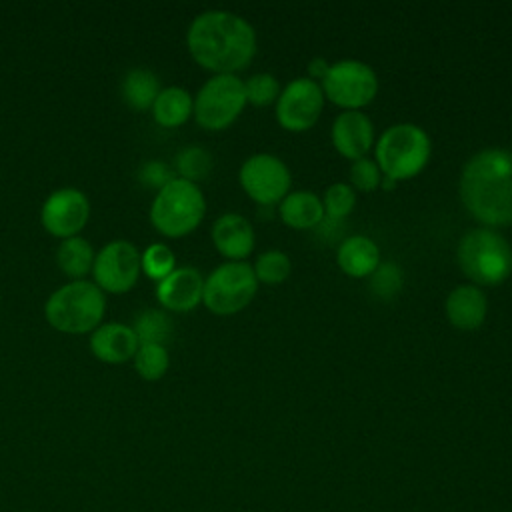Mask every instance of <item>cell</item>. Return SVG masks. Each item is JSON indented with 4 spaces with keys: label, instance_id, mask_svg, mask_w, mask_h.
<instances>
[{
    "label": "cell",
    "instance_id": "cell-11",
    "mask_svg": "<svg viewBox=\"0 0 512 512\" xmlns=\"http://www.w3.org/2000/svg\"><path fill=\"white\" fill-rule=\"evenodd\" d=\"M242 190L260 206H272L282 202L290 192V170L274 154H254L244 160L238 172Z\"/></svg>",
    "mask_w": 512,
    "mask_h": 512
},
{
    "label": "cell",
    "instance_id": "cell-14",
    "mask_svg": "<svg viewBox=\"0 0 512 512\" xmlns=\"http://www.w3.org/2000/svg\"><path fill=\"white\" fill-rule=\"evenodd\" d=\"M204 276L192 266H176L156 284V300L164 310L190 312L202 302Z\"/></svg>",
    "mask_w": 512,
    "mask_h": 512
},
{
    "label": "cell",
    "instance_id": "cell-9",
    "mask_svg": "<svg viewBox=\"0 0 512 512\" xmlns=\"http://www.w3.org/2000/svg\"><path fill=\"white\" fill-rule=\"evenodd\" d=\"M320 88L332 104L344 110H360L376 98L378 78L366 62L348 58L330 64Z\"/></svg>",
    "mask_w": 512,
    "mask_h": 512
},
{
    "label": "cell",
    "instance_id": "cell-27",
    "mask_svg": "<svg viewBox=\"0 0 512 512\" xmlns=\"http://www.w3.org/2000/svg\"><path fill=\"white\" fill-rule=\"evenodd\" d=\"M140 268L144 276L158 284L176 268V256L168 244L154 242L140 252Z\"/></svg>",
    "mask_w": 512,
    "mask_h": 512
},
{
    "label": "cell",
    "instance_id": "cell-20",
    "mask_svg": "<svg viewBox=\"0 0 512 512\" xmlns=\"http://www.w3.org/2000/svg\"><path fill=\"white\" fill-rule=\"evenodd\" d=\"M278 212H280L282 222L296 230L316 228L324 220L322 200L308 190L288 192L282 198Z\"/></svg>",
    "mask_w": 512,
    "mask_h": 512
},
{
    "label": "cell",
    "instance_id": "cell-4",
    "mask_svg": "<svg viewBox=\"0 0 512 512\" xmlns=\"http://www.w3.org/2000/svg\"><path fill=\"white\" fill-rule=\"evenodd\" d=\"M456 260L472 284L494 286L512 272V246L494 228H472L460 238Z\"/></svg>",
    "mask_w": 512,
    "mask_h": 512
},
{
    "label": "cell",
    "instance_id": "cell-21",
    "mask_svg": "<svg viewBox=\"0 0 512 512\" xmlns=\"http://www.w3.org/2000/svg\"><path fill=\"white\" fill-rule=\"evenodd\" d=\"M152 118L162 128H178L182 126L194 112V98L182 86L162 88L156 96L152 108Z\"/></svg>",
    "mask_w": 512,
    "mask_h": 512
},
{
    "label": "cell",
    "instance_id": "cell-32",
    "mask_svg": "<svg viewBox=\"0 0 512 512\" xmlns=\"http://www.w3.org/2000/svg\"><path fill=\"white\" fill-rule=\"evenodd\" d=\"M350 182H352V188L354 190H360V192H372L380 186L382 182V172L378 168V164L370 158H360V160H354L352 166H350Z\"/></svg>",
    "mask_w": 512,
    "mask_h": 512
},
{
    "label": "cell",
    "instance_id": "cell-26",
    "mask_svg": "<svg viewBox=\"0 0 512 512\" xmlns=\"http://www.w3.org/2000/svg\"><path fill=\"white\" fill-rule=\"evenodd\" d=\"M176 174L178 178H184L188 182L204 180L212 170V156L208 150L200 146H186L182 148L174 158Z\"/></svg>",
    "mask_w": 512,
    "mask_h": 512
},
{
    "label": "cell",
    "instance_id": "cell-6",
    "mask_svg": "<svg viewBox=\"0 0 512 512\" xmlns=\"http://www.w3.org/2000/svg\"><path fill=\"white\" fill-rule=\"evenodd\" d=\"M206 214V200L198 184L184 178L170 180L154 194L150 224L166 238H182L194 232Z\"/></svg>",
    "mask_w": 512,
    "mask_h": 512
},
{
    "label": "cell",
    "instance_id": "cell-17",
    "mask_svg": "<svg viewBox=\"0 0 512 512\" xmlns=\"http://www.w3.org/2000/svg\"><path fill=\"white\" fill-rule=\"evenodd\" d=\"M214 248L228 260L240 262L254 250V228L252 224L234 212L222 214L212 224Z\"/></svg>",
    "mask_w": 512,
    "mask_h": 512
},
{
    "label": "cell",
    "instance_id": "cell-13",
    "mask_svg": "<svg viewBox=\"0 0 512 512\" xmlns=\"http://www.w3.org/2000/svg\"><path fill=\"white\" fill-rule=\"evenodd\" d=\"M90 218L88 196L74 186L54 190L40 208L42 228L60 240L80 236Z\"/></svg>",
    "mask_w": 512,
    "mask_h": 512
},
{
    "label": "cell",
    "instance_id": "cell-22",
    "mask_svg": "<svg viewBox=\"0 0 512 512\" xmlns=\"http://www.w3.org/2000/svg\"><path fill=\"white\" fill-rule=\"evenodd\" d=\"M160 78L148 70V68H132L126 72V76L122 78L120 84V96L122 102L136 110V112H144L150 110L156 96L160 94Z\"/></svg>",
    "mask_w": 512,
    "mask_h": 512
},
{
    "label": "cell",
    "instance_id": "cell-34",
    "mask_svg": "<svg viewBox=\"0 0 512 512\" xmlns=\"http://www.w3.org/2000/svg\"><path fill=\"white\" fill-rule=\"evenodd\" d=\"M328 70H330V64H328V60H324V58H312L310 62H308V78L310 80H314V82H322L324 80V76L328 74Z\"/></svg>",
    "mask_w": 512,
    "mask_h": 512
},
{
    "label": "cell",
    "instance_id": "cell-33",
    "mask_svg": "<svg viewBox=\"0 0 512 512\" xmlns=\"http://www.w3.org/2000/svg\"><path fill=\"white\" fill-rule=\"evenodd\" d=\"M176 174L160 160H148L140 166L138 170V180L146 186V188H154L156 192L160 188H164L170 180H174Z\"/></svg>",
    "mask_w": 512,
    "mask_h": 512
},
{
    "label": "cell",
    "instance_id": "cell-24",
    "mask_svg": "<svg viewBox=\"0 0 512 512\" xmlns=\"http://www.w3.org/2000/svg\"><path fill=\"white\" fill-rule=\"evenodd\" d=\"M132 330L136 332L140 344H162V346H166V342L170 340V336L174 332V324H172L170 316L164 310L148 308V310H142L134 318Z\"/></svg>",
    "mask_w": 512,
    "mask_h": 512
},
{
    "label": "cell",
    "instance_id": "cell-5",
    "mask_svg": "<svg viewBox=\"0 0 512 512\" xmlns=\"http://www.w3.org/2000/svg\"><path fill=\"white\" fill-rule=\"evenodd\" d=\"M430 152L432 144L424 128L400 122L386 128L376 140L374 162L382 176L400 182L420 174L430 160Z\"/></svg>",
    "mask_w": 512,
    "mask_h": 512
},
{
    "label": "cell",
    "instance_id": "cell-29",
    "mask_svg": "<svg viewBox=\"0 0 512 512\" xmlns=\"http://www.w3.org/2000/svg\"><path fill=\"white\" fill-rule=\"evenodd\" d=\"M322 206H324V218L342 220L356 206V190L346 182H334L324 190Z\"/></svg>",
    "mask_w": 512,
    "mask_h": 512
},
{
    "label": "cell",
    "instance_id": "cell-7",
    "mask_svg": "<svg viewBox=\"0 0 512 512\" xmlns=\"http://www.w3.org/2000/svg\"><path fill=\"white\" fill-rule=\"evenodd\" d=\"M244 80L236 74H214L194 96V120L200 128L216 132L228 128L246 106Z\"/></svg>",
    "mask_w": 512,
    "mask_h": 512
},
{
    "label": "cell",
    "instance_id": "cell-1",
    "mask_svg": "<svg viewBox=\"0 0 512 512\" xmlns=\"http://www.w3.org/2000/svg\"><path fill=\"white\" fill-rule=\"evenodd\" d=\"M186 46L198 66L214 74H236L256 54V32L228 10L200 12L188 26Z\"/></svg>",
    "mask_w": 512,
    "mask_h": 512
},
{
    "label": "cell",
    "instance_id": "cell-28",
    "mask_svg": "<svg viewBox=\"0 0 512 512\" xmlns=\"http://www.w3.org/2000/svg\"><path fill=\"white\" fill-rule=\"evenodd\" d=\"M258 284H280L284 282L292 272L290 258L280 250H266L258 256L256 264L252 266Z\"/></svg>",
    "mask_w": 512,
    "mask_h": 512
},
{
    "label": "cell",
    "instance_id": "cell-10",
    "mask_svg": "<svg viewBox=\"0 0 512 512\" xmlns=\"http://www.w3.org/2000/svg\"><path fill=\"white\" fill-rule=\"evenodd\" d=\"M90 274L104 294H126L142 274L140 250L128 240H112L96 252Z\"/></svg>",
    "mask_w": 512,
    "mask_h": 512
},
{
    "label": "cell",
    "instance_id": "cell-2",
    "mask_svg": "<svg viewBox=\"0 0 512 512\" xmlns=\"http://www.w3.org/2000/svg\"><path fill=\"white\" fill-rule=\"evenodd\" d=\"M458 190L468 214L486 228L512 224V150L476 152L462 168Z\"/></svg>",
    "mask_w": 512,
    "mask_h": 512
},
{
    "label": "cell",
    "instance_id": "cell-15",
    "mask_svg": "<svg viewBox=\"0 0 512 512\" xmlns=\"http://www.w3.org/2000/svg\"><path fill=\"white\" fill-rule=\"evenodd\" d=\"M332 144L340 156L348 160H360L374 144V126L370 118L360 110H344L332 122Z\"/></svg>",
    "mask_w": 512,
    "mask_h": 512
},
{
    "label": "cell",
    "instance_id": "cell-3",
    "mask_svg": "<svg viewBox=\"0 0 512 512\" xmlns=\"http://www.w3.org/2000/svg\"><path fill=\"white\" fill-rule=\"evenodd\" d=\"M106 314V294L92 280H70L58 286L44 304L46 322L62 334L94 332Z\"/></svg>",
    "mask_w": 512,
    "mask_h": 512
},
{
    "label": "cell",
    "instance_id": "cell-18",
    "mask_svg": "<svg viewBox=\"0 0 512 512\" xmlns=\"http://www.w3.org/2000/svg\"><path fill=\"white\" fill-rule=\"evenodd\" d=\"M488 298L476 284H460L446 298V316L460 330H476L484 324Z\"/></svg>",
    "mask_w": 512,
    "mask_h": 512
},
{
    "label": "cell",
    "instance_id": "cell-8",
    "mask_svg": "<svg viewBox=\"0 0 512 512\" xmlns=\"http://www.w3.org/2000/svg\"><path fill=\"white\" fill-rule=\"evenodd\" d=\"M258 290L254 268L240 262H224L204 278L202 304L218 316H230L244 310Z\"/></svg>",
    "mask_w": 512,
    "mask_h": 512
},
{
    "label": "cell",
    "instance_id": "cell-25",
    "mask_svg": "<svg viewBox=\"0 0 512 512\" xmlns=\"http://www.w3.org/2000/svg\"><path fill=\"white\" fill-rule=\"evenodd\" d=\"M134 370L136 374L146 382H156L164 378L170 366L168 348L162 344H140L134 358Z\"/></svg>",
    "mask_w": 512,
    "mask_h": 512
},
{
    "label": "cell",
    "instance_id": "cell-30",
    "mask_svg": "<svg viewBox=\"0 0 512 512\" xmlns=\"http://www.w3.org/2000/svg\"><path fill=\"white\" fill-rule=\"evenodd\" d=\"M244 92H246V102L254 106H268L278 100L280 84L276 76L268 72H258V74H252L248 80H244Z\"/></svg>",
    "mask_w": 512,
    "mask_h": 512
},
{
    "label": "cell",
    "instance_id": "cell-23",
    "mask_svg": "<svg viewBox=\"0 0 512 512\" xmlns=\"http://www.w3.org/2000/svg\"><path fill=\"white\" fill-rule=\"evenodd\" d=\"M94 258L96 252L92 244L82 236L60 240L56 248V264L70 280H86V276L92 272Z\"/></svg>",
    "mask_w": 512,
    "mask_h": 512
},
{
    "label": "cell",
    "instance_id": "cell-31",
    "mask_svg": "<svg viewBox=\"0 0 512 512\" xmlns=\"http://www.w3.org/2000/svg\"><path fill=\"white\" fill-rule=\"evenodd\" d=\"M370 278V288L372 292L382 298V300H390L394 298L400 288H402V270L394 264V262H382L378 264V268L368 276Z\"/></svg>",
    "mask_w": 512,
    "mask_h": 512
},
{
    "label": "cell",
    "instance_id": "cell-16",
    "mask_svg": "<svg viewBox=\"0 0 512 512\" xmlns=\"http://www.w3.org/2000/svg\"><path fill=\"white\" fill-rule=\"evenodd\" d=\"M138 346L136 332L124 322H102L88 336L92 356L104 364H124L132 360Z\"/></svg>",
    "mask_w": 512,
    "mask_h": 512
},
{
    "label": "cell",
    "instance_id": "cell-12",
    "mask_svg": "<svg viewBox=\"0 0 512 512\" xmlns=\"http://www.w3.org/2000/svg\"><path fill=\"white\" fill-rule=\"evenodd\" d=\"M324 100L318 82L308 76L294 78L280 90L276 100V120L288 132H304L318 122Z\"/></svg>",
    "mask_w": 512,
    "mask_h": 512
},
{
    "label": "cell",
    "instance_id": "cell-19",
    "mask_svg": "<svg viewBox=\"0 0 512 512\" xmlns=\"http://www.w3.org/2000/svg\"><path fill=\"white\" fill-rule=\"evenodd\" d=\"M336 262L352 278H368L380 264V248L368 236H348L338 244Z\"/></svg>",
    "mask_w": 512,
    "mask_h": 512
}]
</instances>
